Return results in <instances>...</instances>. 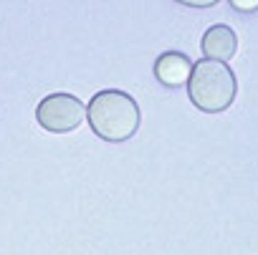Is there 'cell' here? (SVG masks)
I'll list each match as a JSON object with an SVG mask.
<instances>
[{"label": "cell", "mask_w": 258, "mask_h": 255, "mask_svg": "<svg viewBox=\"0 0 258 255\" xmlns=\"http://www.w3.org/2000/svg\"><path fill=\"white\" fill-rule=\"evenodd\" d=\"M200 48H203V53H205L208 61L225 63V61H230V58L235 56V51H238V36H235V31H233L230 26L218 23V26H210V28L205 31Z\"/></svg>", "instance_id": "277c9868"}, {"label": "cell", "mask_w": 258, "mask_h": 255, "mask_svg": "<svg viewBox=\"0 0 258 255\" xmlns=\"http://www.w3.org/2000/svg\"><path fill=\"white\" fill-rule=\"evenodd\" d=\"M185 6H190V8H213L215 3L210 0V3H185Z\"/></svg>", "instance_id": "52a82bcc"}, {"label": "cell", "mask_w": 258, "mask_h": 255, "mask_svg": "<svg viewBox=\"0 0 258 255\" xmlns=\"http://www.w3.org/2000/svg\"><path fill=\"white\" fill-rule=\"evenodd\" d=\"M187 94H190V101L200 111L220 114V111L230 109V104L238 94V81H235V73L225 63L203 58V61L192 63Z\"/></svg>", "instance_id": "7a4b0ae2"}, {"label": "cell", "mask_w": 258, "mask_h": 255, "mask_svg": "<svg viewBox=\"0 0 258 255\" xmlns=\"http://www.w3.org/2000/svg\"><path fill=\"white\" fill-rule=\"evenodd\" d=\"M190 73H192V63L185 53H177V51H167L162 53L157 61H155V78L167 86V89H180V86H187L190 81Z\"/></svg>", "instance_id": "5b68a950"}, {"label": "cell", "mask_w": 258, "mask_h": 255, "mask_svg": "<svg viewBox=\"0 0 258 255\" xmlns=\"http://www.w3.org/2000/svg\"><path fill=\"white\" fill-rule=\"evenodd\" d=\"M36 119L43 129L53 134H66V132H74L86 119V106L71 94H51L38 104Z\"/></svg>", "instance_id": "3957f363"}, {"label": "cell", "mask_w": 258, "mask_h": 255, "mask_svg": "<svg viewBox=\"0 0 258 255\" xmlns=\"http://www.w3.org/2000/svg\"><path fill=\"white\" fill-rule=\"evenodd\" d=\"M230 8L248 13V11H255V8H258V3H238V0H233V3H230Z\"/></svg>", "instance_id": "8992f818"}, {"label": "cell", "mask_w": 258, "mask_h": 255, "mask_svg": "<svg viewBox=\"0 0 258 255\" xmlns=\"http://www.w3.org/2000/svg\"><path fill=\"white\" fill-rule=\"evenodd\" d=\"M89 126L104 142H126L140 129V106L137 101L116 89L99 91L86 106Z\"/></svg>", "instance_id": "6da1fadb"}]
</instances>
